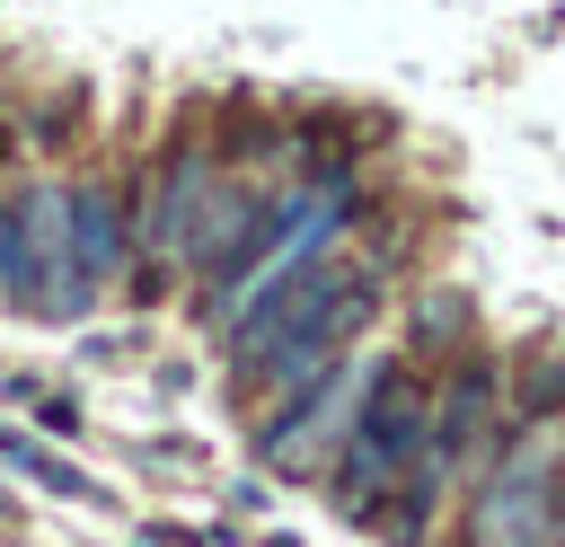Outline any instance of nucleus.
I'll use <instances>...</instances> for the list:
<instances>
[{"mask_svg":"<svg viewBox=\"0 0 565 547\" xmlns=\"http://www.w3.org/2000/svg\"><path fill=\"white\" fill-rule=\"evenodd\" d=\"M459 326H468V309H459L450 291H433V300H415V344H424V353H441V344H459Z\"/></svg>","mask_w":565,"mask_h":547,"instance_id":"0eeeda50","label":"nucleus"},{"mask_svg":"<svg viewBox=\"0 0 565 547\" xmlns=\"http://www.w3.org/2000/svg\"><path fill=\"white\" fill-rule=\"evenodd\" d=\"M0 459H9L18 476H35V485H53V494H71V503H97V485H88L79 468H62L53 450H35L26 432H0Z\"/></svg>","mask_w":565,"mask_h":547,"instance_id":"423d86ee","label":"nucleus"},{"mask_svg":"<svg viewBox=\"0 0 565 547\" xmlns=\"http://www.w3.org/2000/svg\"><path fill=\"white\" fill-rule=\"evenodd\" d=\"M0 529H9V494H0Z\"/></svg>","mask_w":565,"mask_h":547,"instance_id":"1a4fd4ad","label":"nucleus"},{"mask_svg":"<svg viewBox=\"0 0 565 547\" xmlns=\"http://www.w3.org/2000/svg\"><path fill=\"white\" fill-rule=\"evenodd\" d=\"M9 203H18V256H26V300H18V309H35V318H79L97 291H88L79 265H71V185H62V176H35V185H18Z\"/></svg>","mask_w":565,"mask_h":547,"instance_id":"f03ea898","label":"nucleus"},{"mask_svg":"<svg viewBox=\"0 0 565 547\" xmlns=\"http://www.w3.org/2000/svg\"><path fill=\"white\" fill-rule=\"evenodd\" d=\"M556 406H565V362H556V353H539V362L521 371V415L539 423V415H556Z\"/></svg>","mask_w":565,"mask_h":547,"instance_id":"6e6552de","label":"nucleus"},{"mask_svg":"<svg viewBox=\"0 0 565 547\" xmlns=\"http://www.w3.org/2000/svg\"><path fill=\"white\" fill-rule=\"evenodd\" d=\"M494 371L486 362H459L450 371V388L433 397V459H441V476H468V468H486V450H494Z\"/></svg>","mask_w":565,"mask_h":547,"instance_id":"20e7f679","label":"nucleus"},{"mask_svg":"<svg viewBox=\"0 0 565 547\" xmlns=\"http://www.w3.org/2000/svg\"><path fill=\"white\" fill-rule=\"evenodd\" d=\"M468 547H565V503H556V423L539 415L468 494Z\"/></svg>","mask_w":565,"mask_h":547,"instance_id":"f257e3e1","label":"nucleus"},{"mask_svg":"<svg viewBox=\"0 0 565 547\" xmlns=\"http://www.w3.org/2000/svg\"><path fill=\"white\" fill-rule=\"evenodd\" d=\"M71 265H79L88 291H106V282L132 274V212H124V194L97 185V176L71 185Z\"/></svg>","mask_w":565,"mask_h":547,"instance_id":"39448f33","label":"nucleus"},{"mask_svg":"<svg viewBox=\"0 0 565 547\" xmlns=\"http://www.w3.org/2000/svg\"><path fill=\"white\" fill-rule=\"evenodd\" d=\"M362 379H371V371H327V379H309L300 397H282V415L265 423V468H274V476H318V459H327V450L344 441V423H353Z\"/></svg>","mask_w":565,"mask_h":547,"instance_id":"7ed1b4c3","label":"nucleus"}]
</instances>
